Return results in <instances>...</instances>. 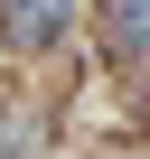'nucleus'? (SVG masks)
Returning <instances> with one entry per match:
<instances>
[{
  "instance_id": "nucleus-1",
  "label": "nucleus",
  "mask_w": 150,
  "mask_h": 159,
  "mask_svg": "<svg viewBox=\"0 0 150 159\" xmlns=\"http://www.w3.org/2000/svg\"><path fill=\"white\" fill-rule=\"evenodd\" d=\"M66 28H75V0H0V38L28 47V56H38V47H56Z\"/></svg>"
},
{
  "instance_id": "nucleus-2",
  "label": "nucleus",
  "mask_w": 150,
  "mask_h": 159,
  "mask_svg": "<svg viewBox=\"0 0 150 159\" xmlns=\"http://www.w3.org/2000/svg\"><path fill=\"white\" fill-rule=\"evenodd\" d=\"M103 38L122 66H150V0H103Z\"/></svg>"
},
{
  "instance_id": "nucleus-3",
  "label": "nucleus",
  "mask_w": 150,
  "mask_h": 159,
  "mask_svg": "<svg viewBox=\"0 0 150 159\" xmlns=\"http://www.w3.org/2000/svg\"><path fill=\"white\" fill-rule=\"evenodd\" d=\"M47 150V122L38 112H10V122H0V159H38Z\"/></svg>"
}]
</instances>
